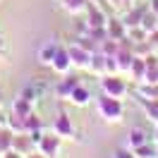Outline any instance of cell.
Instances as JSON below:
<instances>
[{"label":"cell","mask_w":158,"mask_h":158,"mask_svg":"<svg viewBox=\"0 0 158 158\" xmlns=\"http://www.w3.org/2000/svg\"><path fill=\"white\" fill-rule=\"evenodd\" d=\"M0 118H2V115H0Z\"/></svg>","instance_id":"obj_18"},{"label":"cell","mask_w":158,"mask_h":158,"mask_svg":"<svg viewBox=\"0 0 158 158\" xmlns=\"http://www.w3.org/2000/svg\"><path fill=\"white\" fill-rule=\"evenodd\" d=\"M125 91H127V84L120 77H106L103 79V94H108L113 98H122Z\"/></svg>","instance_id":"obj_2"},{"label":"cell","mask_w":158,"mask_h":158,"mask_svg":"<svg viewBox=\"0 0 158 158\" xmlns=\"http://www.w3.org/2000/svg\"><path fill=\"white\" fill-rule=\"evenodd\" d=\"M115 158H134V156H129L127 151H118V156H115Z\"/></svg>","instance_id":"obj_16"},{"label":"cell","mask_w":158,"mask_h":158,"mask_svg":"<svg viewBox=\"0 0 158 158\" xmlns=\"http://www.w3.org/2000/svg\"><path fill=\"white\" fill-rule=\"evenodd\" d=\"M134 153H137V158H156V151L148 146V141H144L141 146L134 148Z\"/></svg>","instance_id":"obj_12"},{"label":"cell","mask_w":158,"mask_h":158,"mask_svg":"<svg viewBox=\"0 0 158 158\" xmlns=\"http://www.w3.org/2000/svg\"><path fill=\"white\" fill-rule=\"evenodd\" d=\"M39 148H41V153L46 158H50V156H55L58 153V148H60V139H58V134L55 137H43L39 141Z\"/></svg>","instance_id":"obj_5"},{"label":"cell","mask_w":158,"mask_h":158,"mask_svg":"<svg viewBox=\"0 0 158 158\" xmlns=\"http://www.w3.org/2000/svg\"><path fill=\"white\" fill-rule=\"evenodd\" d=\"M55 50H58V46H55V43H48L46 48H41V53H39L41 62H53V58H55Z\"/></svg>","instance_id":"obj_11"},{"label":"cell","mask_w":158,"mask_h":158,"mask_svg":"<svg viewBox=\"0 0 158 158\" xmlns=\"http://www.w3.org/2000/svg\"><path fill=\"white\" fill-rule=\"evenodd\" d=\"M53 129H55V134H58V137H69V134L74 132V127H72V122H69V118L65 115V113H62V115L55 120Z\"/></svg>","instance_id":"obj_7"},{"label":"cell","mask_w":158,"mask_h":158,"mask_svg":"<svg viewBox=\"0 0 158 158\" xmlns=\"http://www.w3.org/2000/svg\"><path fill=\"white\" fill-rule=\"evenodd\" d=\"M67 53H69V58H72V65H81V67H86L89 60H91V53H89V50H84L81 43H74Z\"/></svg>","instance_id":"obj_4"},{"label":"cell","mask_w":158,"mask_h":158,"mask_svg":"<svg viewBox=\"0 0 158 158\" xmlns=\"http://www.w3.org/2000/svg\"><path fill=\"white\" fill-rule=\"evenodd\" d=\"M12 146L17 148V153H22V156H27L29 153V148L34 146V141H31V137H17V139H12Z\"/></svg>","instance_id":"obj_10"},{"label":"cell","mask_w":158,"mask_h":158,"mask_svg":"<svg viewBox=\"0 0 158 158\" xmlns=\"http://www.w3.org/2000/svg\"><path fill=\"white\" fill-rule=\"evenodd\" d=\"M127 141H129V146H132V148H137V146H141L144 141H148V139H146V132H144V129L134 127V129H129Z\"/></svg>","instance_id":"obj_9"},{"label":"cell","mask_w":158,"mask_h":158,"mask_svg":"<svg viewBox=\"0 0 158 158\" xmlns=\"http://www.w3.org/2000/svg\"><path fill=\"white\" fill-rule=\"evenodd\" d=\"M98 113L103 115L106 120H122V103H120V98H113V96H108V94H103L98 98Z\"/></svg>","instance_id":"obj_1"},{"label":"cell","mask_w":158,"mask_h":158,"mask_svg":"<svg viewBox=\"0 0 158 158\" xmlns=\"http://www.w3.org/2000/svg\"><path fill=\"white\" fill-rule=\"evenodd\" d=\"M2 158H24L22 153H15V151H7V153H2Z\"/></svg>","instance_id":"obj_15"},{"label":"cell","mask_w":158,"mask_h":158,"mask_svg":"<svg viewBox=\"0 0 158 158\" xmlns=\"http://www.w3.org/2000/svg\"><path fill=\"white\" fill-rule=\"evenodd\" d=\"M69 101H72V103H74V106H86V103H89V98H91V94H89V89H84V86H74V89L69 91V96H67Z\"/></svg>","instance_id":"obj_6"},{"label":"cell","mask_w":158,"mask_h":158,"mask_svg":"<svg viewBox=\"0 0 158 158\" xmlns=\"http://www.w3.org/2000/svg\"><path fill=\"white\" fill-rule=\"evenodd\" d=\"M62 5H65V10H67V12H79V10L86 7V0H65Z\"/></svg>","instance_id":"obj_13"},{"label":"cell","mask_w":158,"mask_h":158,"mask_svg":"<svg viewBox=\"0 0 158 158\" xmlns=\"http://www.w3.org/2000/svg\"><path fill=\"white\" fill-rule=\"evenodd\" d=\"M89 24H91V27H103V24H106V22H103V15H101V10H91Z\"/></svg>","instance_id":"obj_14"},{"label":"cell","mask_w":158,"mask_h":158,"mask_svg":"<svg viewBox=\"0 0 158 158\" xmlns=\"http://www.w3.org/2000/svg\"><path fill=\"white\" fill-rule=\"evenodd\" d=\"M24 158H46V156H43V153H39V156H36V153H27Z\"/></svg>","instance_id":"obj_17"},{"label":"cell","mask_w":158,"mask_h":158,"mask_svg":"<svg viewBox=\"0 0 158 158\" xmlns=\"http://www.w3.org/2000/svg\"><path fill=\"white\" fill-rule=\"evenodd\" d=\"M69 67H72L69 53H67V50H62V48H58V50H55V58H53V69L60 72V74H65V72H69Z\"/></svg>","instance_id":"obj_3"},{"label":"cell","mask_w":158,"mask_h":158,"mask_svg":"<svg viewBox=\"0 0 158 158\" xmlns=\"http://www.w3.org/2000/svg\"><path fill=\"white\" fill-rule=\"evenodd\" d=\"M106 27H108V34L113 41H122L125 39V27L120 24V19H108L106 22Z\"/></svg>","instance_id":"obj_8"}]
</instances>
